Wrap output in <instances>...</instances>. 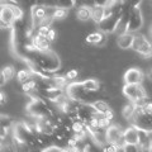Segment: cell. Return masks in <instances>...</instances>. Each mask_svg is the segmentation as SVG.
Wrapping results in <instances>:
<instances>
[{"mask_svg": "<svg viewBox=\"0 0 152 152\" xmlns=\"http://www.w3.org/2000/svg\"><path fill=\"white\" fill-rule=\"evenodd\" d=\"M36 65L46 72H53L60 67V61L57 56L52 52H38L36 56Z\"/></svg>", "mask_w": 152, "mask_h": 152, "instance_id": "6da1fadb", "label": "cell"}, {"mask_svg": "<svg viewBox=\"0 0 152 152\" xmlns=\"http://www.w3.org/2000/svg\"><path fill=\"white\" fill-rule=\"evenodd\" d=\"M129 123L140 128V129L152 132V113L146 112L143 107H136L134 114L131 118Z\"/></svg>", "mask_w": 152, "mask_h": 152, "instance_id": "7a4b0ae2", "label": "cell"}, {"mask_svg": "<svg viewBox=\"0 0 152 152\" xmlns=\"http://www.w3.org/2000/svg\"><path fill=\"white\" fill-rule=\"evenodd\" d=\"M132 50L136 51L137 53L142 55L143 57H146V58H150L152 56V43L147 39L146 36L140 34V33L134 34V39H133V43H132Z\"/></svg>", "mask_w": 152, "mask_h": 152, "instance_id": "3957f363", "label": "cell"}, {"mask_svg": "<svg viewBox=\"0 0 152 152\" xmlns=\"http://www.w3.org/2000/svg\"><path fill=\"white\" fill-rule=\"evenodd\" d=\"M123 94H124L126 98L129 99L131 103L147 98L146 89L142 86V84H126L123 86Z\"/></svg>", "mask_w": 152, "mask_h": 152, "instance_id": "277c9868", "label": "cell"}, {"mask_svg": "<svg viewBox=\"0 0 152 152\" xmlns=\"http://www.w3.org/2000/svg\"><path fill=\"white\" fill-rule=\"evenodd\" d=\"M143 26V17H142L141 9L137 7H133L131 9L129 18H128V24H127V31L128 32H136Z\"/></svg>", "mask_w": 152, "mask_h": 152, "instance_id": "5b68a950", "label": "cell"}, {"mask_svg": "<svg viewBox=\"0 0 152 152\" xmlns=\"http://www.w3.org/2000/svg\"><path fill=\"white\" fill-rule=\"evenodd\" d=\"M123 134H124V129H123L119 124H112L105 131V136H107L108 143H115V145L124 146Z\"/></svg>", "mask_w": 152, "mask_h": 152, "instance_id": "8992f818", "label": "cell"}, {"mask_svg": "<svg viewBox=\"0 0 152 152\" xmlns=\"http://www.w3.org/2000/svg\"><path fill=\"white\" fill-rule=\"evenodd\" d=\"M0 19H1V24L4 28H10L14 26L17 20L15 13L13 10L12 5H7V4H1V13H0Z\"/></svg>", "mask_w": 152, "mask_h": 152, "instance_id": "52a82bcc", "label": "cell"}, {"mask_svg": "<svg viewBox=\"0 0 152 152\" xmlns=\"http://www.w3.org/2000/svg\"><path fill=\"white\" fill-rule=\"evenodd\" d=\"M32 22H33V27H39L42 20L46 18L47 15V5L43 4H36L34 7H32Z\"/></svg>", "mask_w": 152, "mask_h": 152, "instance_id": "ba28073f", "label": "cell"}, {"mask_svg": "<svg viewBox=\"0 0 152 152\" xmlns=\"http://www.w3.org/2000/svg\"><path fill=\"white\" fill-rule=\"evenodd\" d=\"M143 79H145V75L140 69L132 67L129 70H127L124 74V83L126 84H142Z\"/></svg>", "mask_w": 152, "mask_h": 152, "instance_id": "9c48e42d", "label": "cell"}, {"mask_svg": "<svg viewBox=\"0 0 152 152\" xmlns=\"http://www.w3.org/2000/svg\"><path fill=\"white\" fill-rule=\"evenodd\" d=\"M123 141L124 143L131 145H140V129L136 126H131L127 129H124V134H123Z\"/></svg>", "mask_w": 152, "mask_h": 152, "instance_id": "30bf717a", "label": "cell"}, {"mask_svg": "<svg viewBox=\"0 0 152 152\" xmlns=\"http://www.w3.org/2000/svg\"><path fill=\"white\" fill-rule=\"evenodd\" d=\"M32 43L34 45L36 50L38 52H47V51H50L52 42L48 39V37L37 34V36H33L32 37Z\"/></svg>", "mask_w": 152, "mask_h": 152, "instance_id": "8fae6325", "label": "cell"}, {"mask_svg": "<svg viewBox=\"0 0 152 152\" xmlns=\"http://www.w3.org/2000/svg\"><path fill=\"white\" fill-rule=\"evenodd\" d=\"M133 39H134V34H132V32H126V33H122V34L118 36L117 43L122 50L132 48Z\"/></svg>", "mask_w": 152, "mask_h": 152, "instance_id": "7c38bea8", "label": "cell"}, {"mask_svg": "<svg viewBox=\"0 0 152 152\" xmlns=\"http://www.w3.org/2000/svg\"><path fill=\"white\" fill-rule=\"evenodd\" d=\"M86 42L90 45H96V46L105 43V33H103L102 31L90 33V34L86 36Z\"/></svg>", "mask_w": 152, "mask_h": 152, "instance_id": "4fadbf2b", "label": "cell"}, {"mask_svg": "<svg viewBox=\"0 0 152 152\" xmlns=\"http://www.w3.org/2000/svg\"><path fill=\"white\" fill-rule=\"evenodd\" d=\"M76 18L80 22H88L91 19V7L89 5H80L76 12Z\"/></svg>", "mask_w": 152, "mask_h": 152, "instance_id": "5bb4252c", "label": "cell"}, {"mask_svg": "<svg viewBox=\"0 0 152 152\" xmlns=\"http://www.w3.org/2000/svg\"><path fill=\"white\" fill-rule=\"evenodd\" d=\"M105 18V7H100V5H93L91 7V19L99 24L103 19Z\"/></svg>", "mask_w": 152, "mask_h": 152, "instance_id": "9a60e30c", "label": "cell"}, {"mask_svg": "<svg viewBox=\"0 0 152 152\" xmlns=\"http://www.w3.org/2000/svg\"><path fill=\"white\" fill-rule=\"evenodd\" d=\"M14 76H15V69L13 66H5L3 70H1V84H4V81H9L12 80Z\"/></svg>", "mask_w": 152, "mask_h": 152, "instance_id": "2e32d148", "label": "cell"}, {"mask_svg": "<svg viewBox=\"0 0 152 152\" xmlns=\"http://www.w3.org/2000/svg\"><path fill=\"white\" fill-rule=\"evenodd\" d=\"M83 85H84V88L89 90V91H98L99 88H100V84H99L98 80H95V79H86V80H84L83 81Z\"/></svg>", "mask_w": 152, "mask_h": 152, "instance_id": "e0dca14e", "label": "cell"}, {"mask_svg": "<svg viewBox=\"0 0 152 152\" xmlns=\"http://www.w3.org/2000/svg\"><path fill=\"white\" fill-rule=\"evenodd\" d=\"M69 14V9L67 8H64V7H56L55 10H53V14H52V17H53L55 20H62L67 17Z\"/></svg>", "mask_w": 152, "mask_h": 152, "instance_id": "ac0fdd59", "label": "cell"}, {"mask_svg": "<svg viewBox=\"0 0 152 152\" xmlns=\"http://www.w3.org/2000/svg\"><path fill=\"white\" fill-rule=\"evenodd\" d=\"M31 79H33V72H31V71L28 70H20L17 72V80L20 84H24L27 81H29Z\"/></svg>", "mask_w": 152, "mask_h": 152, "instance_id": "d6986e66", "label": "cell"}, {"mask_svg": "<svg viewBox=\"0 0 152 152\" xmlns=\"http://www.w3.org/2000/svg\"><path fill=\"white\" fill-rule=\"evenodd\" d=\"M91 104H93V107L95 108V110H96L99 114H104L108 109H110V107H109L104 100H95Z\"/></svg>", "mask_w": 152, "mask_h": 152, "instance_id": "ffe728a7", "label": "cell"}, {"mask_svg": "<svg viewBox=\"0 0 152 152\" xmlns=\"http://www.w3.org/2000/svg\"><path fill=\"white\" fill-rule=\"evenodd\" d=\"M134 110H136V105L133 103L131 104H127V105H124V108H123V117L126 118L127 121H131V118L133 117V114H134Z\"/></svg>", "mask_w": 152, "mask_h": 152, "instance_id": "44dd1931", "label": "cell"}, {"mask_svg": "<svg viewBox=\"0 0 152 152\" xmlns=\"http://www.w3.org/2000/svg\"><path fill=\"white\" fill-rule=\"evenodd\" d=\"M112 122H113V121L108 119V118L104 117L103 114H100V115H99V126H100V128H102V129H104V131H107L108 128L112 126Z\"/></svg>", "mask_w": 152, "mask_h": 152, "instance_id": "7402d4cb", "label": "cell"}, {"mask_svg": "<svg viewBox=\"0 0 152 152\" xmlns=\"http://www.w3.org/2000/svg\"><path fill=\"white\" fill-rule=\"evenodd\" d=\"M51 31V26H39L37 28V34H41V36H48V33Z\"/></svg>", "mask_w": 152, "mask_h": 152, "instance_id": "603a6c76", "label": "cell"}, {"mask_svg": "<svg viewBox=\"0 0 152 152\" xmlns=\"http://www.w3.org/2000/svg\"><path fill=\"white\" fill-rule=\"evenodd\" d=\"M77 76H79V71L75 70V69H72V70H70V71L66 72V77H67V80H71V81L77 79Z\"/></svg>", "mask_w": 152, "mask_h": 152, "instance_id": "cb8c5ba5", "label": "cell"}, {"mask_svg": "<svg viewBox=\"0 0 152 152\" xmlns=\"http://www.w3.org/2000/svg\"><path fill=\"white\" fill-rule=\"evenodd\" d=\"M141 3V0H123V4L129 8H133V7H137L138 4Z\"/></svg>", "mask_w": 152, "mask_h": 152, "instance_id": "d4e9b609", "label": "cell"}, {"mask_svg": "<svg viewBox=\"0 0 152 152\" xmlns=\"http://www.w3.org/2000/svg\"><path fill=\"white\" fill-rule=\"evenodd\" d=\"M48 39L51 41V42H55L56 41V38H57V33H56V31L55 29H52L51 28V31H50V33H48Z\"/></svg>", "mask_w": 152, "mask_h": 152, "instance_id": "484cf974", "label": "cell"}, {"mask_svg": "<svg viewBox=\"0 0 152 152\" xmlns=\"http://www.w3.org/2000/svg\"><path fill=\"white\" fill-rule=\"evenodd\" d=\"M109 4V0H94V5H100V7H105Z\"/></svg>", "mask_w": 152, "mask_h": 152, "instance_id": "4316f807", "label": "cell"}, {"mask_svg": "<svg viewBox=\"0 0 152 152\" xmlns=\"http://www.w3.org/2000/svg\"><path fill=\"white\" fill-rule=\"evenodd\" d=\"M103 115H104V117H107L108 119H110V121H113V119H114V112L112 110V109H108V110H107L105 113H104Z\"/></svg>", "mask_w": 152, "mask_h": 152, "instance_id": "83f0119b", "label": "cell"}, {"mask_svg": "<svg viewBox=\"0 0 152 152\" xmlns=\"http://www.w3.org/2000/svg\"><path fill=\"white\" fill-rule=\"evenodd\" d=\"M0 103H1V105H4V104L7 103V94L4 91H1V102Z\"/></svg>", "mask_w": 152, "mask_h": 152, "instance_id": "f1b7e54d", "label": "cell"}, {"mask_svg": "<svg viewBox=\"0 0 152 152\" xmlns=\"http://www.w3.org/2000/svg\"><path fill=\"white\" fill-rule=\"evenodd\" d=\"M147 77H148L151 81H152V69H150L148 70V72H147Z\"/></svg>", "mask_w": 152, "mask_h": 152, "instance_id": "f546056e", "label": "cell"}, {"mask_svg": "<svg viewBox=\"0 0 152 152\" xmlns=\"http://www.w3.org/2000/svg\"><path fill=\"white\" fill-rule=\"evenodd\" d=\"M123 1V0H109V4H114V3H119Z\"/></svg>", "mask_w": 152, "mask_h": 152, "instance_id": "4dcf8cb0", "label": "cell"}, {"mask_svg": "<svg viewBox=\"0 0 152 152\" xmlns=\"http://www.w3.org/2000/svg\"><path fill=\"white\" fill-rule=\"evenodd\" d=\"M150 36H151V38H152V27H151V29H150Z\"/></svg>", "mask_w": 152, "mask_h": 152, "instance_id": "1f68e13d", "label": "cell"}]
</instances>
